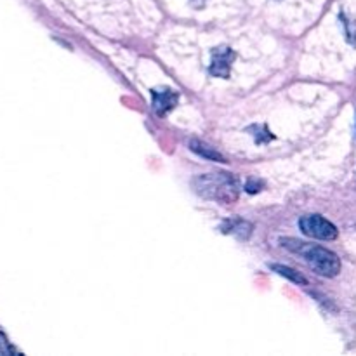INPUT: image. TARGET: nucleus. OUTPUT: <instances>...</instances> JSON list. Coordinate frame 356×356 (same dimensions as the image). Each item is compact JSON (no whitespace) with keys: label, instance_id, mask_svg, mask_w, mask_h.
<instances>
[{"label":"nucleus","instance_id":"8","mask_svg":"<svg viewBox=\"0 0 356 356\" xmlns=\"http://www.w3.org/2000/svg\"><path fill=\"white\" fill-rule=\"evenodd\" d=\"M271 270H273L275 273L282 275V277L289 278V280L294 282V284L308 285V278H306L305 275L299 273V271H296V270H292V268L284 266V264H271Z\"/></svg>","mask_w":356,"mask_h":356},{"label":"nucleus","instance_id":"6","mask_svg":"<svg viewBox=\"0 0 356 356\" xmlns=\"http://www.w3.org/2000/svg\"><path fill=\"white\" fill-rule=\"evenodd\" d=\"M219 229H221L222 233H226V235L236 236L238 240H247L252 235L254 226L242 218H232L226 219V221L219 226Z\"/></svg>","mask_w":356,"mask_h":356},{"label":"nucleus","instance_id":"2","mask_svg":"<svg viewBox=\"0 0 356 356\" xmlns=\"http://www.w3.org/2000/svg\"><path fill=\"white\" fill-rule=\"evenodd\" d=\"M280 243L285 249L301 254L315 273L327 278H332L339 275L341 259L337 257V254L332 252V250L325 249V247L305 243L298 238H282Z\"/></svg>","mask_w":356,"mask_h":356},{"label":"nucleus","instance_id":"1","mask_svg":"<svg viewBox=\"0 0 356 356\" xmlns=\"http://www.w3.org/2000/svg\"><path fill=\"white\" fill-rule=\"evenodd\" d=\"M191 186H193L195 193H198L205 200H214L225 205L238 200V179L228 172L202 174L191 181Z\"/></svg>","mask_w":356,"mask_h":356},{"label":"nucleus","instance_id":"7","mask_svg":"<svg viewBox=\"0 0 356 356\" xmlns=\"http://www.w3.org/2000/svg\"><path fill=\"white\" fill-rule=\"evenodd\" d=\"M190 149L191 152L198 153V155L204 156V159H207V160H214V162H226V159L221 155V153H218L214 148H211V146L200 143L198 139L190 141Z\"/></svg>","mask_w":356,"mask_h":356},{"label":"nucleus","instance_id":"9","mask_svg":"<svg viewBox=\"0 0 356 356\" xmlns=\"http://www.w3.org/2000/svg\"><path fill=\"white\" fill-rule=\"evenodd\" d=\"M13 353H14V348L10 346V343L7 341V337L0 332V356L13 355Z\"/></svg>","mask_w":356,"mask_h":356},{"label":"nucleus","instance_id":"5","mask_svg":"<svg viewBox=\"0 0 356 356\" xmlns=\"http://www.w3.org/2000/svg\"><path fill=\"white\" fill-rule=\"evenodd\" d=\"M177 101H179V94L174 89H169V87H156V89L152 90V106L160 117L172 111L176 108Z\"/></svg>","mask_w":356,"mask_h":356},{"label":"nucleus","instance_id":"10","mask_svg":"<svg viewBox=\"0 0 356 356\" xmlns=\"http://www.w3.org/2000/svg\"><path fill=\"white\" fill-rule=\"evenodd\" d=\"M263 181H259V179H250L249 183H247V186H245V190H247V193H257V191H261L263 190Z\"/></svg>","mask_w":356,"mask_h":356},{"label":"nucleus","instance_id":"4","mask_svg":"<svg viewBox=\"0 0 356 356\" xmlns=\"http://www.w3.org/2000/svg\"><path fill=\"white\" fill-rule=\"evenodd\" d=\"M236 54L232 47L228 45H221V47L212 49V59L211 66H209V73L214 76H221V79H228L232 73V65L235 61Z\"/></svg>","mask_w":356,"mask_h":356},{"label":"nucleus","instance_id":"3","mask_svg":"<svg viewBox=\"0 0 356 356\" xmlns=\"http://www.w3.org/2000/svg\"><path fill=\"white\" fill-rule=\"evenodd\" d=\"M299 228L305 235L312 236V238L318 240H336L337 238V228L330 221L318 214L302 216L299 219Z\"/></svg>","mask_w":356,"mask_h":356}]
</instances>
